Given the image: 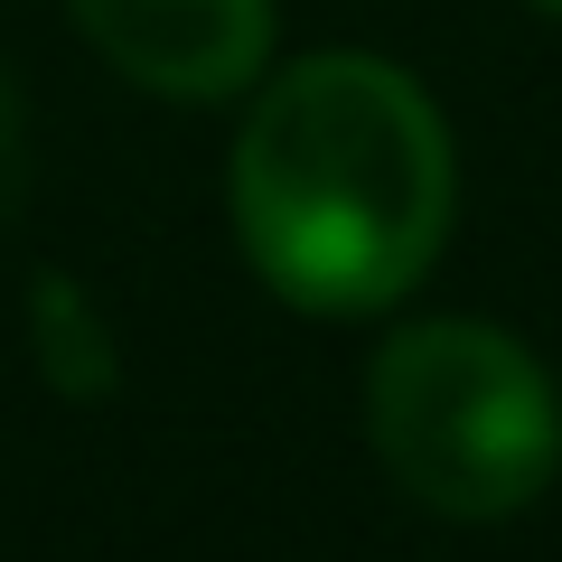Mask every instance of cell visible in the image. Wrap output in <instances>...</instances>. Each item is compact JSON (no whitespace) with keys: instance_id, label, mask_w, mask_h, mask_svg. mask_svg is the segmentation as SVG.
<instances>
[{"instance_id":"6da1fadb","label":"cell","mask_w":562,"mask_h":562,"mask_svg":"<svg viewBox=\"0 0 562 562\" xmlns=\"http://www.w3.org/2000/svg\"><path fill=\"white\" fill-rule=\"evenodd\" d=\"M235 235L310 319L403 301L450 235V132L403 66L301 57L235 140Z\"/></svg>"},{"instance_id":"7a4b0ae2","label":"cell","mask_w":562,"mask_h":562,"mask_svg":"<svg viewBox=\"0 0 562 562\" xmlns=\"http://www.w3.org/2000/svg\"><path fill=\"white\" fill-rule=\"evenodd\" d=\"M366 441L394 487L431 516H516L562 469L553 375L487 319H422L384 338L366 375Z\"/></svg>"},{"instance_id":"3957f363","label":"cell","mask_w":562,"mask_h":562,"mask_svg":"<svg viewBox=\"0 0 562 562\" xmlns=\"http://www.w3.org/2000/svg\"><path fill=\"white\" fill-rule=\"evenodd\" d=\"M76 20L132 85L179 103L235 94L272 47V0H76Z\"/></svg>"},{"instance_id":"277c9868","label":"cell","mask_w":562,"mask_h":562,"mask_svg":"<svg viewBox=\"0 0 562 562\" xmlns=\"http://www.w3.org/2000/svg\"><path fill=\"white\" fill-rule=\"evenodd\" d=\"M29 347H38V375L57 394H76V403L113 394V328L94 319V301L76 281H57V272L29 281Z\"/></svg>"},{"instance_id":"5b68a950","label":"cell","mask_w":562,"mask_h":562,"mask_svg":"<svg viewBox=\"0 0 562 562\" xmlns=\"http://www.w3.org/2000/svg\"><path fill=\"white\" fill-rule=\"evenodd\" d=\"M29 206V113H20V85L0 76V225Z\"/></svg>"},{"instance_id":"8992f818","label":"cell","mask_w":562,"mask_h":562,"mask_svg":"<svg viewBox=\"0 0 562 562\" xmlns=\"http://www.w3.org/2000/svg\"><path fill=\"white\" fill-rule=\"evenodd\" d=\"M535 10H553V20H562V0H535Z\"/></svg>"}]
</instances>
